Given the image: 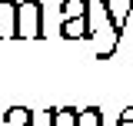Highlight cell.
Masks as SVG:
<instances>
[{"mask_svg": "<svg viewBox=\"0 0 133 126\" xmlns=\"http://www.w3.org/2000/svg\"><path fill=\"white\" fill-rule=\"evenodd\" d=\"M27 126H33V123H27Z\"/></svg>", "mask_w": 133, "mask_h": 126, "instance_id": "10", "label": "cell"}, {"mask_svg": "<svg viewBox=\"0 0 133 126\" xmlns=\"http://www.w3.org/2000/svg\"><path fill=\"white\" fill-rule=\"evenodd\" d=\"M17 37H43V3L40 0H17Z\"/></svg>", "mask_w": 133, "mask_h": 126, "instance_id": "1", "label": "cell"}, {"mask_svg": "<svg viewBox=\"0 0 133 126\" xmlns=\"http://www.w3.org/2000/svg\"><path fill=\"white\" fill-rule=\"evenodd\" d=\"M116 126H133V106H127V110L116 116Z\"/></svg>", "mask_w": 133, "mask_h": 126, "instance_id": "9", "label": "cell"}, {"mask_svg": "<svg viewBox=\"0 0 133 126\" xmlns=\"http://www.w3.org/2000/svg\"><path fill=\"white\" fill-rule=\"evenodd\" d=\"M100 7H103V17H107L110 30H113L110 47H113V53H116V43H120V37H123V27H127V20H130V13H133V0H100Z\"/></svg>", "mask_w": 133, "mask_h": 126, "instance_id": "2", "label": "cell"}, {"mask_svg": "<svg viewBox=\"0 0 133 126\" xmlns=\"http://www.w3.org/2000/svg\"><path fill=\"white\" fill-rule=\"evenodd\" d=\"M60 37L63 40H90L93 27H90V17H70L60 23Z\"/></svg>", "mask_w": 133, "mask_h": 126, "instance_id": "3", "label": "cell"}, {"mask_svg": "<svg viewBox=\"0 0 133 126\" xmlns=\"http://www.w3.org/2000/svg\"><path fill=\"white\" fill-rule=\"evenodd\" d=\"M27 123H33V110L27 106H10L3 113V126H27Z\"/></svg>", "mask_w": 133, "mask_h": 126, "instance_id": "5", "label": "cell"}, {"mask_svg": "<svg viewBox=\"0 0 133 126\" xmlns=\"http://www.w3.org/2000/svg\"><path fill=\"white\" fill-rule=\"evenodd\" d=\"M60 13H63V20H70V17H90V3L87 0H63Z\"/></svg>", "mask_w": 133, "mask_h": 126, "instance_id": "7", "label": "cell"}, {"mask_svg": "<svg viewBox=\"0 0 133 126\" xmlns=\"http://www.w3.org/2000/svg\"><path fill=\"white\" fill-rule=\"evenodd\" d=\"M17 37V0H0V40Z\"/></svg>", "mask_w": 133, "mask_h": 126, "instance_id": "4", "label": "cell"}, {"mask_svg": "<svg viewBox=\"0 0 133 126\" xmlns=\"http://www.w3.org/2000/svg\"><path fill=\"white\" fill-rule=\"evenodd\" d=\"M77 106H60V110H50V126H77Z\"/></svg>", "mask_w": 133, "mask_h": 126, "instance_id": "6", "label": "cell"}, {"mask_svg": "<svg viewBox=\"0 0 133 126\" xmlns=\"http://www.w3.org/2000/svg\"><path fill=\"white\" fill-rule=\"evenodd\" d=\"M77 126H103V110L100 106H87L77 113Z\"/></svg>", "mask_w": 133, "mask_h": 126, "instance_id": "8", "label": "cell"}]
</instances>
